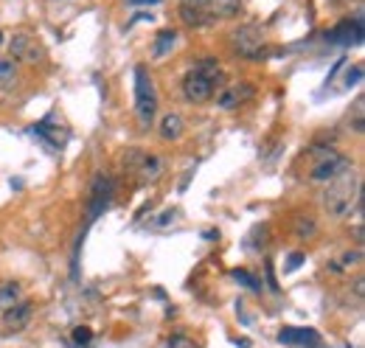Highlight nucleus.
<instances>
[{
  "label": "nucleus",
  "mask_w": 365,
  "mask_h": 348,
  "mask_svg": "<svg viewBox=\"0 0 365 348\" xmlns=\"http://www.w3.org/2000/svg\"><path fill=\"white\" fill-rule=\"evenodd\" d=\"M278 343L284 346H304V348H320V334L315 329H298V326H287L278 334Z\"/></svg>",
  "instance_id": "nucleus-7"
},
{
  "label": "nucleus",
  "mask_w": 365,
  "mask_h": 348,
  "mask_svg": "<svg viewBox=\"0 0 365 348\" xmlns=\"http://www.w3.org/2000/svg\"><path fill=\"white\" fill-rule=\"evenodd\" d=\"M360 203V180L354 172H346L334 177L323 194V208L329 211V217H349Z\"/></svg>",
  "instance_id": "nucleus-1"
},
{
  "label": "nucleus",
  "mask_w": 365,
  "mask_h": 348,
  "mask_svg": "<svg viewBox=\"0 0 365 348\" xmlns=\"http://www.w3.org/2000/svg\"><path fill=\"white\" fill-rule=\"evenodd\" d=\"M11 56L23 59V62H40L43 59V48L31 34H14L11 40Z\"/></svg>",
  "instance_id": "nucleus-8"
},
{
  "label": "nucleus",
  "mask_w": 365,
  "mask_h": 348,
  "mask_svg": "<svg viewBox=\"0 0 365 348\" xmlns=\"http://www.w3.org/2000/svg\"><path fill=\"white\" fill-rule=\"evenodd\" d=\"M91 329L88 326H79V329H73V343H91Z\"/></svg>",
  "instance_id": "nucleus-16"
},
{
  "label": "nucleus",
  "mask_w": 365,
  "mask_h": 348,
  "mask_svg": "<svg viewBox=\"0 0 365 348\" xmlns=\"http://www.w3.org/2000/svg\"><path fill=\"white\" fill-rule=\"evenodd\" d=\"M217 85H220V62L211 59V56H205L194 71L185 73V79H182V93H185L188 101L202 104V101H208V98L214 96Z\"/></svg>",
  "instance_id": "nucleus-2"
},
{
  "label": "nucleus",
  "mask_w": 365,
  "mask_h": 348,
  "mask_svg": "<svg viewBox=\"0 0 365 348\" xmlns=\"http://www.w3.org/2000/svg\"><path fill=\"white\" fill-rule=\"evenodd\" d=\"M205 9H208L214 17H233V14H239L242 0H208Z\"/></svg>",
  "instance_id": "nucleus-13"
},
{
  "label": "nucleus",
  "mask_w": 365,
  "mask_h": 348,
  "mask_svg": "<svg viewBox=\"0 0 365 348\" xmlns=\"http://www.w3.org/2000/svg\"><path fill=\"white\" fill-rule=\"evenodd\" d=\"M0 43H3V31H0Z\"/></svg>",
  "instance_id": "nucleus-20"
},
{
  "label": "nucleus",
  "mask_w": 365,
  "mask_h": 348,
  "mask_svg": "<svg viewBox=\"0 0 365 348\" xmlns=\"http://www.w3.org/2000/svg\"><path fill=\"white\" fill-rule=\"evenodd\" d=\"M175 45H178V31L166 29V31H160V34L155 37V43H152V56H155V59H163L166 53H172Z\"/></svg>",
  "instance_id": "nucleus-12"
},
{
  "label": "nucleus",
  "mask_w": 365,
  "mask_h": 348,
  "mask_svg": "<svg viewBox=\"0 0 365 348\" xmlns=\"http://www.w3.org/2000/svg\"><path fill=\"white\" fill-rule=\"evenodd\" d=\"M169 348H194V346H191V340H185V337H175V340L169 343Z\"/></svg>",
  "instance_id": "nucleus-18"
},
{
  "label": "nucleus",
  "mask_w": 365,
  "mask_h": 348,
  "mask_svg": "<svg viewBox=\"0 0 365 348\" xmlns=\"http://www.w3.org/2000/svg\"><path fill=\"white\" fill-rule=\"evenodd\" d=\"M262 45H264V34L256 26H242L239 31H233V48L242 56H256L262 51Z\"/></svg>",
  "instance_id": "nucleus-6"
},
{
  "label": "nucleus",
  "mask_w": 365,
  "mask_h": 348,
  "mask_svg": "<svg viewBox=\"0 0 365 348\" xmlns=\"http://www.w3.org/2000/svg\"><path fill=\"white\" fill-rule=\"evenodd\" d=\"M155 113H158V90H155V82L149 76V71L140 65L135 68V116L138 124L143 130L152 127L155 121Z\"/></svg>",
  "instance_id": "nucleus-3"
},
{
  "label": "nucleus",
  "mask_w": 365,
  "mask_h": 348,
  "mask_svg": "<svg viewBox=\"0 0 365 348\" xmlns=\"http://www.w3.org/2000/svg\"><path fill=\"white\" fill-rule=\"evenodd\" d=\"M29 320H31V304H29V301H17V304L9 306V309L3 312V326H6L9 332L26 329Z\"/></svg>",
  "instance_id": "nucleus-9"
},
{
  "label": "nucleus",
  "mask_w": 365,
  "mask_h": 348,
  "mask_svg": "<svg viewBox=\"0 0 365 348\" xmlns=\"http://www.w3.org/2000/svg\"><path fill=\"white\" fill-rule=\"evenodd\" d=\"M127 163L135 169L138 177H140L143 183H158V180L163 177V172H166V163H163V158H158V155H140V152H130Z\"/></svg>",
  "instance_id": "nucleus-5"
},
{
  "label": "nucleus",
  "mask_w": 365,
  "mask_h": 348,
  "mask_svg": "<svg viewBox=\"0 0 365 348\" xmlns=\"http://www.w3.org/2000/svg\"><path fill=\"white\" fill-rule=\"evenodd\" d=\"M245 98H250V87L247 85H230V87H225L222 93H220V107L222 110H233V107H239Z\"/></svg>",
  "instance_id": "nucleus-10"
},
{
  "label": "nucleus",
  "mask_w": 365,
  "mask_h": 348,
  "mask_svg": "<svg viewBox=\"0 0 365 348\" xmlns=\"http://www.w3.org/2000/svg\"><path fill=\"white\" fill-rule=\"evenodd\" d=\"M14 82H17V65H14L11 59L0 56V90L11 87Z\"/></svg>",
  "instance_id": "nucleus-15"
},
{
  "label": "nucleus",
  "mask_w": 365,
  "mask_h": 348,
  "mask_svg": "<svg viewBox=\"0 0 365 348\" xmlns=\"http://www.w3.org/2000/svg\"><path fill=\"white\" fill-rule=\"evenodd\" d=\"M346 172H351V160L346 155L334 152V149H323L315 158L312 169H309V180L312 183H331L334 177H340Z\"/></svg>",
  "instance_id": "nucleus-4"
},
{
  "label": "nucleus",
  "mask_w": 365,
  "mask_h": 348,
  "mask_svg": "<svg viewBox=\"0 0 365 348\" xmlns=\"http://www.w3.org/2000/svg\"><path fill=\"white\" fill-rule=\"evenodd\" d=\"M23 298V290H20V284H14V281H6V284H0V309L6 312L9 306H14L17 301Z\"/></svg>",
  "instance_id": "nucleus-14"
},
{
  "label": "nucleus",
  "mask_w": 365,
  "mask_h": 348,
  "mask_svg": "<svg viewBox=\"0 0 365 348\" xmlns=\"http://www.w3.org/2000/svg\"><path fill=\"white\" fill-rule=\"evenodd\" d=\"M182 132H185V124L178 113H166L160 118V138L163 140H178V138H182Z\"/></svg>",
  "instance_id": "nucleus-11"
},
{
  "label": "nucleus",
  "mask_w": 365,
  "mask_h": 348,
  "mask_svg": "<svg viewBox=\"0 0 365 348\" xmlns=\"http://www.w3.org/2000/svg\"><path fill=\"white\" fill-rule=\"evenodd\" d=\"M182 9H191V11H200V9H205L208 6V0H180Z\"/></svg>",
  "instance_id": "nucleus-17"
},
{
  "label": "nucleus",
  "mask_w": 365,
  "mask_h": 348,
  "mask_svg": "<svg viewBox=\"0 0 365 348\" xmlns=\"http://www.w3.org/2000/svg\"><path fill=\"white\" fill-rule=\"evenodd\" d=\"M130 3H160V0H130Z\"/></svg>",
  "instance_id": "nucleus-19"
}]
</instances>
